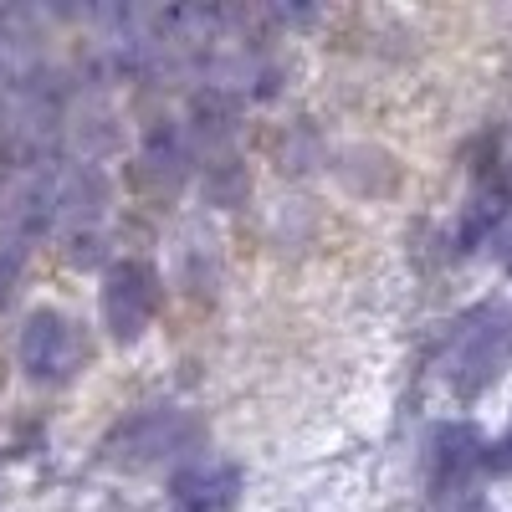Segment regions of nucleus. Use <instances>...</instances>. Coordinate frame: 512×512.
Returning a JSON list of instances; mask_svg holds the SVG:
<instances>
[{
    "instance_id": "1",
    "label": "nucleus",
    "mask_w": 512,
    "mask_h": 512,
    "mask_svg": "<svg viewBox=\"0 0 512 512\" xmlns=\"http://www.w3.org/2000/svg\"><path fill=\"white\" fill-rule=\"evenodd\" d=\"M507 354H512V313L487 303V308L466 313L456 323L451 344H446V359H441V374L461 400H472L507 369Z\"/></svg>"
},
{
    "instance_id": "2",
    "label": "nucleus",
    "mask_w": 512,
    "mask_h": 512,
    "mask_svg": "<svg viewBox=\"0 0 512 512\" xmlns=\"http://www.w3.org/2000/svg\"><path fill=\"white\" fill-rule=\"evenodd\" d=\"M195 420L185 415V410H164V405H154V410H134L118 431L103 441V461H113V466H123V472H144V466H159V461H169V456H180V451H190L195 446Z\"/></svg>"
},
{
    "instance_id": "3",
    "label": "nucleus",
    "mask_w": 512,
    "mask_h": 512,
    "mask_svg": "<svg viewBox=\"0 0 512 512\" xmlns=\"http://www.w3.org/2000/svg\"><path fill=\"white\" fill-rule=\"evenodd\" d=\"M16 354H21V369L36 384H67L82 364H88V338H82V328L67 313L41 308V313L26 318Z\"/></svg>"
},
{
    "instance_id": "4",
    "label": "nucleus",
    "mask_w": 512,
    "mask_h": 512,
    "mask_svg": "<svg viewBox=\"0 0 512 512\" xmlns=\"http://www.w3.org/2000/svg\"><path fill=\"white\" fill-rule=\"evenodd\" d=\"M159 313V277L149 262H113L103 277V323L118 344H134V338L154 323Z\"/></svg>"
},
{
    "instance_id": "5",
    "label": "nucleus",
    "mask_w": 512,
    "mask_h": 512,
    "mask_svg": "<svg viewBox=\"0 0 512 512\" xmlns=\"http://www.w3.org/2000/svg\"><path fill=\"white\" fill-rule=\"evenodd\" d=\"M241 492V472L231 461H190L169 482V497H175L180 512H231Z\"/></svg>"
},
{
    "instance_id": "6",
    "label": "nucleus",
    "mask_w": 512,
    "mask_h": 512,
    "mask_svg": "<svg viewBox=\"0 0 512 512\" xmlns=\"http://www.w3.org/2000/svg\"><path fill=\"white\" fill-rule=\"evenodd\" d=\"M487 461V436L477 431V425H441V431L431 436V477L436 487H466Z\"/></svg>"
},
{
    "instance_id": "7",
    "label": "nucleus",
    "mask_w": 512,
    "mask_h": 512,
    "mask_svg": "<svg viewBox=\"0 0 512 512\" xmlns=\"http://www.w3.org/2000/svg\"><path fill=\"white\" fill-rule=\"evenodd\" d=\"M482 472H497V477H512V431L502 441H487V461Z\"/></svg>"
},
{
    "instance_id": "8",
    "label": "nucleus",
    "mask_w": 512,
    "mask_h": 512,
    "mask_svg": "<svg viewBox=\"0 0 512 512\" xmlns=\"http://www.w3.org/2000/svg\"><path fill=\"white\" fill-rule=\"evenodd\" d=\"M446 512H492V507H487L482 497H461V502H456V507H446Z\"/></svg>"
}]
</instances>
